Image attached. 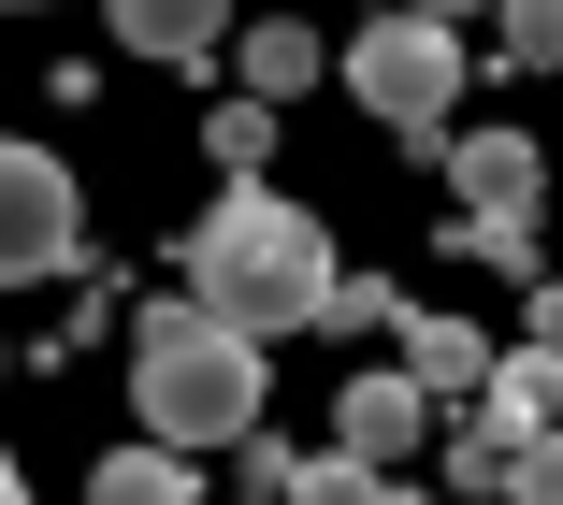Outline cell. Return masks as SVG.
Returning <instances> with one entry per match:
<instances>
[{"label": "cell", "instance_id": "6da1fadb", "mask_svg": "<svg viewBox=\"0 0 563 505\" xmlns=\"http://www.w3.org/2000/svg\"><path fill=\"white\" fill-rule=\"evenodd\" d=\"M188 289H202L217 318H246L261 347H275V332H318V318H332V231H318L289 188L232 174L217 217L188 231Z\"/></svg>", "mask_w": 563, "mask_h": 505}, {"label": "cell", "instance_id": "7a4b0ae2", "mask_svg": "<svg viewBox=\"0 0 563 505\" xmlns=\"http://www.w3.org/2000/svg\"><path fill=\"white\" fill-rule=\"evenodd\" d=\"M261 391H275L261 332L217 318L202 289H174V304L131 318V419H145L159 448H232V433H261Z\"/></svg>", "mask_w": 563, "mask_h": 505}, {"label": "cell", "instance_id": "3957f363", "mask_svg": "<svg viewBox=\"0 0 563 505\" xmlns=\"http://www.w3.org/2000/svg\"><path fill=\"white\" fill-rule=\"evenodd\" d=\"M347 101L376 116V131H405V145H433L448 160V101H463V30L448 15H376L362 44H347Z\"/></svg>", "mask_w": 563, "mask_h": 505}, {"label": "cell", "instance_id": "277c9868", "mask_svg": "<svg viewBox=\"0 0 563 505\" xmlns=\"http://www.w3.org/2000/svg\"><path fill=\"white\" fill-rule=\"evenodd\" d=\"M73 245H87V217H73V174H58L44 145H0V289L73 275Z\"/></svg>", "mask_w": 563, "mask_h": 505}, {"label": "cell", "instance_id": "5b68a950", "mask_svg": "<svg viewBox=\"0 0 563 505\" xmlns=\"http://www.w3.org/2000/svg\"><path fill=\"white\" fill-rule=\"evenodd\" d=\"M448 188L477 202V245H492V261L534 245V145L520 131H448Z\"/></svg>", "mask_w": 563, "mask_h": 505}, {"label": "cell", "instance_id": "8992f818", "mask_svg": "<svg viewBox=\"0 0 563 505\" xmlns=\"http://www.w3.org/2000/svg\"><path fill=\"white\" fill-rule=\"evenodd\" d=\"M117 15L131 58H217V30H232V0H101Z\"/></svg>", "mask_w": 563, "mask_h": 505}, {"label": "cell", "instance_id": "52a82bcc", "mask_svg": "<svg viewBox=\"0 0 563 505\" xmlns=\"http://www.w3.org/2000/svg\"><path fill=\"white\" fill-rule=\"evenodd\" d=\"M419 433V375H347V405H332V448L347 462H390Z\"/></svg>", "mask_w": 563, "mask_h": 505}, {"label": "cell", "instance_id": "ba28073f", "mask_svg": "<svg viewBox=\"0 0 563 505\" xmlns=\"http://www.w3.org/2000/svg\"><path fill=\"white\" fill-rule=\"evenodd\" d=\"M87 505H202V476H188V448L145 433V448H117V462L87 476Z\"/></svg>", "mask_w": 563, "mask_h": 505}, {"label": "cell", "instance_id": "9c48e42d", "mask_svg": "<svg viewBox=\"0 0 563 505\" xmlns=\"http://www.w3.org/2000/svg\"><path fill=\"white\" fill-rule=\"evenodd\" d=\"M246 87H261V101H289V87H318V30H289V15H261V30H246Z\"/></svg>", "mask_w": 563, "mask_h": 505}, {"label": "cell", "instance_id": "30bf717a", "mask_svg": "<svg viewBox=\"0 0 563 505\" xmlns=\"http://www.w3.org/2000/svg\"><path fill=\"white\" fill-rule=\"evenodd\" d=\"M217 160H232V174H261V145H275V101L246 87V101H217V131H202Z\"/></svg>", "mask_w": 563, "mask_h": 505}, {"label": "cell", "instance_id": "8fae6325", "mask_svg": "<svg viewBox=\"0 0 563 505\" xmlns=\"http://www.w3.org/2000/svg\"><path fill=\"white\" fill-rule=\"evenodd\" d=\"M492 15H506V58H520V73L563 58V0H492Z\"/></svg>", "mask_w": 563, "mask_h": 505}, {"label": "cell", "instance_id": "7c38bea8", "mask_svg": "<svg viewBox=\"0 0 563 505\" xmlns=\"http://www.w3.org/2000/svg\"><path fill=\"white\" fill-rule=\"evenodd\" d=\"M419 15H448V30H463V15H492V0H419Z\"/></svg>", "mask_w": 563, "mask_h": 505}, {"label": "cell", "instance_id": "4fadbf2b", "mask_svg": "<svg viewBox=\"0 0 563 505\" xmlns=\"http://www.w3.org/2000/svg\"><path fill=\"white\" fill-rule=\"evenodd\" d=\"M0 505H30V491H15V462H0Z\"/></svg>", "mask_w": 563, "mask_h": 505}]
</instances>
